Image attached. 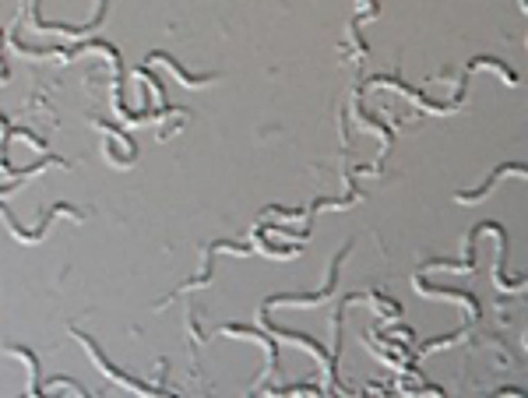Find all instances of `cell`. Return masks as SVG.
I'll return each instance as SVG.
<instances>
[{"label":"cell","mask_w":528,"mask_h":398,"mask_svg":"<svg viewBox=\"0 0 528 398\" xmlns=\"http://www.w3.org/2000/svg\"><path fill=\"white\" fill-rule=\"evenodd\" d=\"M507 173H525V163H511V166H500V170H497V173H493L490 180H486V183L479 187V190H468V194H458V197H455V201H462V205H472V201H479V197H486V194H490V190L497 187V180H500V177H507Z\"/></svg>","instance_id":"obj_1"},{"label":"cell","mask_w":528,"mask_h":398,"mask_svg":"<svg viewBox=\"0 0 528 398\" xmlns=\"http://www.w3.org/2000/svg\"><path fill=\"white\" fill-rule=\"evenodd\" d=\"M222 335H254V328H243V325H229V328H219ZM257 342H264L268 345V374L278 367V342H271V335H264V332H257Z\"/></svg>","instance_id":"obj_2"}]
</instances>
